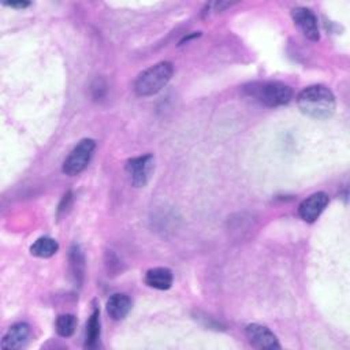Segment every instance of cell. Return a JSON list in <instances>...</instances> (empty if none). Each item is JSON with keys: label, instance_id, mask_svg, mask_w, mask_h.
<instances>
[{"label": "cell", "instance_id": "cell-1", "mask_svg": "<svg viewBox=\"0 0 350 350\" xmlns=\"http://www.w3.org/2000/svg\"><path fill=\"white\" fill-rule=\"evenodd\" d=\"M297 104L302 113L319 120L332 116L336 107L335 96L324 85H312L305 88L298 94Z\"/></svg>", "mask_w": 350, "mask_h": 350}, {"label": "cell", "instance_id": "cell-2", "mask_svg": "<svg viewBox=\"0 0 350 350\" xmlns=\"http://www.w3.org/2000/svg\"><path fill=\"white\" fill-rule=\"evenodd\" d=\"M245 92L253 100L265 107H280L287 104L293 97V90L288 85L278 81L253 82L245 86Z\"/></svg>", "mask_w": 350, "mask_h": 350}, {"label": "cell", "instance_id": "cell-3", "mask_svg": "<svg viewBox=\"0 0 350 350\" xmlns=\"http://www.w3.org/2000/svg\"><path fill=\"white\" fill-rule=\"evenodd\" d=\"M174 72L172 63L170 62H160L145 71H142L135 82H134V92L139 97H148L159 93L171 79Z\"/></svg>", "mask_w": 350, "mask_h": 350}, {"label": "cell", "instance_id": "cell-4", "mask_svg": "<svg viewBox=\"0 0 350 350\" xmlns=\"http://www.w3.org/2000/svg\"><path fill=\"white\" fill-rule=\"evenodd\" d=\"M94 148H96V142L92 138H85L79 141L63 161V167H62L63 172L70 176L81 174L89 164L93 156Z\"/></svg>", "mask_w": 350, "mask_h": 350}, {"label": "cell", "instance_id": "cell-5", "mask_svg": "<svg viewBox=\"0 0 350 350\" xmlns=\"http://www.w3.org/2000/svg\"><path fill=\"white\" fill-rule=\"evenodd\" d=\"M154 168V160L152 154H144L130 159L126 163V171L130 175L131 183L135 187H144L149 182Z\"/></svg>", "mask_w": 350, "mask_h": 350}, {"label": "cell", "instance_id": "cell-6", "mask_svg": "<svg viewBox=\"0 0 350 350\" xmlns=\"http://www.w3.org/2000/svg\"><path fill=\"white\" fill-rule=\"evenodd\" d=\"M245 335L249 343L256 349H279L280 345L278 342L276 335L261 324H249L245 329Z\"/></svg>", "mask_w": 350, "mask_h": 350}, {"label": "cell", "instance_id": "cell-7", "mask_svg": "<svg viewBox=\"0 0 350 350\" xmlns=\"http://www.w3.org/2000/svg\"><path fill=\"white\" fill-rule=\"evenodd\" d=\"M295 25L301 29L302 34L310 41H319L320 33L317 27V18L314 14L305 7H295L291 11Z\"/></svg>", "mask_w": 350, "mask_h": 350}, {"label": "cell", "instance_id": "cell-8", "mask_svg": "<svg viewBox=\"0 0 350 350\" xmlns=\"http://www.w3.org/2000/svg\"><path fill=\"white\" fill-rule=\"evenodd\" d=\"M328 205V196L325 193H314L309 196L306 200H304L299 204L298 213L301 219L306 223H313L317 220V217L321 215V212Z\"/></svg>", "mask_w": 350, "mask_h": 350}, {"label": "cell", "instance_id": "cell-9", "mask_svg": "<svg viewBox=\"0 0 350 350\" xmlns=\"http://www.w3.org/2000/svg\"><path fill=\"white\" fill-rule=\"evenodd\" d=\"M30 335V327L26 323H16L8 328L1 340V347L7 350H16L25 347Z\"/></svg>", "mask_w": 350, "mask_h": 350}, {"label": "cell", "instance_id": "cell-10", "mask_svg": "<svg viewBox=\"0 0 350 350\" xmlns=\"http://www.w3.org/2000/svg\"><path fill=\"white\" fill-rule=\"evenodd\" d=\"M131 310V299L126 294H112L107 301V313L112 320H123Z\"/></svg>", "mask_w": 350, "mask_h": 350}, {"label": "cell", "instance_id": "cell-11", "mask_svg": "<svg viewBox=\"0 0 350 350\" xmlns=\"http://www.w3.org/2000/svg\"><path fill=\"white\" fill-rule=\"evenodd\" d=\"M145 283L157 290H168L172 284V272L163 267L152 268L145 273Z\"/></svg>", "mask_w": 350, "mask_h": 350}, {"label": "cell", "instance_id": "cell-12", "mask_svg": "<svg viewBox=\"0 0 350 350\" xmlns=\"http://www.w3.org/2000/svg\"><path fill=\"white\" fill-rule=\"evenodd\" d=\"M68 260H70L71 278H72L74 283L81 284L83 280V272H85V258H83V254H82L79 246H77V245L71 246Z\"/></svg>", "mask_w": 350, "mask_h": 350}, {"label": "cell", "instance_id": "cell-13", "mask_svg": "<svg viewBox=\"0 0 350 350\" xmlns=\"http://www.w3.org/2000/svg\"><path fill=\"white\" fill-rule=\"evenodd\" d=\"M100 339V310L97 308L93 309L88 323H86V336H85V347L96 349Z\"/></svg>", "mask_w": 350, "mask_h": 350}, {"label": "cell", "instance_id": "cell-14", "mask_svg": "<svg viewBox=\"0 0 350 350\" xmlns=\"http://www.w3.org/2000/svg\"><path fill=\"white\" fill-rule=\"evenodd\" d=\"M57 249L59 245L53 238L41 237L30 246V253L40 258H49L57 252Z\"/></svg>", "mask_w": 350, "mask_h": 350}, {"label": "cell", "instance_id": "cell-15", "mask_svg": "<svg viewBox=\"0 0 350 350\" xmlns=\"http://www.w3.org/2000/svg\"><path fill=\"white\" fill-rule=\"evenodd\" d=\"M56 332L63 338H70L77 328V319L74 314H60L56 319Z\"/></svg>", "mask_w": 350, "mask_h": 350}, {"label": "cell", "instance_id": "cell-16", "mask_svg": "<svg viewBox=\"0 0 350 350\" xmlns=\"http://www.w3.org/2000/svg\"><path fill=\"white\" fill-rule=\"evenodd\" d=\"M71 200H72V194H71V191H68L67 194H64V196H63V200H62V202H60V205H59V209H57V213H59V215H60L62 212H64V211L70 206Z\"/></svg>", "mask_w": 350, "mask_h": 350}, {"label": "cell", "instance_id": "cell-17", "mask_svg": "<svg viewBox=\"0 0 350 350\" xmlns=\"http://www.w3.org/2000/svg\"><path fill=\"white\" fill-rule=\"evenodd\" d=\"M4 5H8L11 8H26L30 5L29 1H10V3H4Z\"/></svg>", "mask_w": 350, "mask_h": 350}]
</instances>
